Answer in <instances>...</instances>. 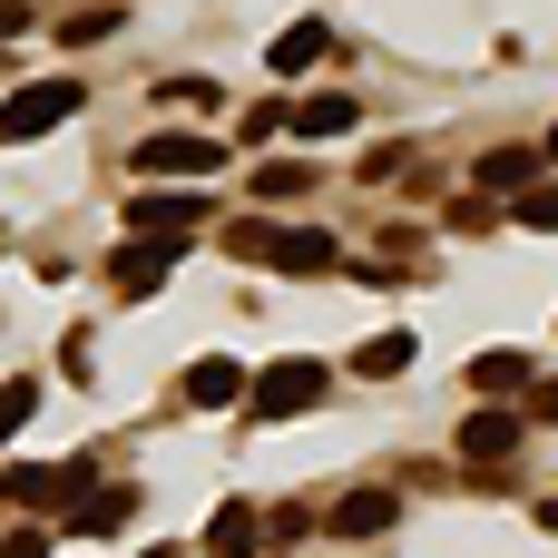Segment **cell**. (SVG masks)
<instances>
[{
    "label": "cell",
    "instance_id": "cell-20",
    "mask_svg": "<svg viewBox=\"0 0 558 558\" xmlns=\"http://www.w3.org/2000/svg\"><path fill=\"white\" fill-rule=\"evenodd\" d=\"M29 412H39V392H29V383H0V441H10Z\"/></svg>",
    "mask_w": 558,
    "mask_h": 558
},
{
    "label": "cell",
    "instance_id": "cell-10",
    "mask_svg": "<svg viewBox=\"0 0 558 558\" xmlns=\"http://www.w3.org/2000/svg\"><path fill=\"white\" fill-rule=\"evenodd\" d=\"M392 520H402L392 490H343V500H333V539H383Z\"/></svg>",
    "mask_w": 558,
    "mask_h": 558
},
{
    "label": "cell",
    "instance_id": "cell-16",
    "mask_svg": "<svg viewBox=\"0 0 558 558\" xmlns=\"http://www.w3.org/2000/svg\"><path fill=\"white\" fill-rule=\"evenodd\" d=\"M314 186V167L304 157H275V167H255V206H284V196H304Z\"/></svg>",
    "mask_w": 558,
    "mask_h": 558
},
{
    "label": "cell",
    "instance_id": "cell-15",
    "mask_svg": "<svg viewBox=\"0 0 558 558\" xmlns=\"http://www.w3.org/2000/svg\"><path fill=\"white\" fill-rule=\"evenodd\" d=\"M412 353H422L412 333H373V343L353 353V383H392V373H412Z\"/></svg>",
    "mask_w": 558,
    "mask_h": 558
},
{
    "label": "cell",
    "instance_id": "cell-9",
    "mask_svg": "<svg viewBox=\"0 0 558 558\" xmlns=\"http://www.w3.org/2000/svg\"><path fill=\"white\" fill-rule=\"evenodd\" d=\"M255 549H265V510L255 500H226L206 520V558H255Z\"/></svg>",
    "mask_w": 558,
    "mask_h": 558
},
{
    "label": "cell",
    "instance_id": "cell-12",
    "mask_svg": "<svg viewBox=\"0 0 558 558\" xmlns=\"http://www.w3.org/2000/svg\"><path fill=\"white\" fill-rule=\"evenodd\" d=\"M167 265H177V255H157V245H118V255H108V294H157Z\"/></svg>",
    "mask_w": 558,
    "mask_h": 558
},
{
    "label": "cell",
    "instance_id": "cell-2",
    "mask_svg": "<svg viewBox=\"0 0 558 558\" xmlns=\"http://www.w3.org/2000/svg\"><path fill=\"white\" fill-rule=\"evenodd\" d=\"M324 392H333V373L294 353V363H265V373H255V392H245V412H255V422H294V412H314Z\"/></svg>",
    "mask_w": 558,
    "mask_h": 558
},
{
    "label": "cell",
    "instance_id": "cell-4",
    "mask_svg": "<svg viewBox=\"0 0 558 558\" xmlns=\"http://www.w3.org/2000/svg\"><path fill=\"white\" fill-rule=\"evenodd\" d=\"M206 226L196 196H128V245H157V255H186Z\"/></svg>",
    "mask_w": 558,
    "mask_h": 558
},
{
    "label": "cell",
    "instance_id": "cell-6",
    "mask_svg": "<svg viewBox=\"0 0 558 558\" xmlns=\"http://www.w3.org/2000/svg\"><path fill=\"white\" fill-rule=\"evenodd\" d=\"M216 167H226V147H216V137H196V128H186V137H147V147H137V177H216Z\"/></svg>",
    "mask_w": 558,
    "mask_h": 558
},
{
    "label": "cell",
    "instance_id": "cell-11",
    "mask_svg": "<svg viewBox=\"0 0 558 558\" xmlns=\"http://www.w3.org/2000/svg\"><path fill=\"white\" fill-rule=\"evenodd\" d=\"M314 59H333V20H294V29H275V49H265V69H314Z\"/></svg>",
    "mask_w": 558,
    "mask_h": 558
},
{
    "label": "cell",
    "instance_id": "cell-7",
    "mask_svg": "<svg viewBox=\"0 0 558 558\" xmlns=\"http://www.w3.org/2000/svg\"><path fill=\"white\" fill-rule=\"evenodd\" d=\"M245 392H255V373H235L226 353L186 363V383H177V402H186V412H226V402H245Z\"/></svg>",
    "mask_w": 558,
    "mask_h": 558
},
{
    "label": "cell",
    "instance_id": "cell-21",
    "mask_svg": "<svg viewBox=\"0 0 558 558\" xmlns=\"http://www.w3.org/2000/svg\"><path fill=\"white\" fill-rule=\"evenodd\" d=\"M520 422H549L558 432V383H530V392H520Z\"/></svg>",
    "mask_w": 558,
    "mask_h": 558
},
{
    "label": "cell",
    "instance_id": "cell-22",
    "mask_svg": "<svg viewBox=\"0 0 558 558\" xmlns=\"http://www.w3.org/2000/svg\"><path fill=\"white\" fill-rule=\"evenodd\" d=\"M451 226H461V235H490L500 216H490V196H461V206H451Z\"/></svg>",
    "mask_w": 558,
    "mask_h": 558
},
{
    "label": "cell",
    "instance_id": "cell-26",
    "mask_svg": "<svg viewBox=\"0 0 558 558\" xmlns=\"http://www.w3.org/2000/svg\"><path fill=\"white\" fill-rule=\"evenodd\" d=\"M549 157H558V128H549Z\"/></svg>",
    "mask_w": 558,
    "mask_h": 558
},
{
    "label": "cell",
    "instance_id": "cell-14",
    "mask_svg": "<svg viewBox=\"0 0 558 558\" xmlns=\"http://www.w3.org/2000/svg\"><path fill=\"white\" fill-rule=\"evenodd\" d=\"M343 128H353V88H314L294 108V137H343Z\"/></svg>",
    "mask_w": 558,
    "mask_h": 558
},
{
    "label": "cell",
    "instance_id": "cell-18",
    "mask_svg": "<svg viewBox=\"0 0 558 558\" xmlns=\"http://www.w3.org/2000/svg\"><path fill=\"white\" fill-rule=\"evenodd\" d=\"M510 226H530V235H558V177H549V186H530V196L510 206Z\"/></svg>",
    "mask_w": 558,
    "mask_h": 558
},
{
    "label": "cell",
    "instance_id": "cell-5",
    "mask_svg": "<svg viewBox=\"0 0 558 558\" xmlns=\"http://www.w3.org/2000/svg\"><path fill=\"white\" fill-rule=\"evenodd\" d=\"M461 461H471L490 490H510V461H520V412H510V402H500V412L481 402V412L461 422Z\"/></svg>",
    "mask_w": 558,
    "mask_h": 558
},
{
    "label": "cell",
    "instance_id": "cell-23",
    "mask_svg": "<svg viewBox=\"0 0 558 558\" xmlns=\"http://www.w3.org/2000/svg\"><path fill=\"white\" fill-rule=\"evenodd\" d=\"M0 558H49V539H39V530H20V539H0Z\"/></svg>",
    "mask_w": 558,
    "mask_h": 558
},
{
    "label": "cell",
    "instance_id": "cell-3",
    "mask_svg": "<svg viewBox=\"0 0 558 558\" xmlns=\"http://www.w3.org/2000/svg\"><path fill=\"white\" fill-rule=\"evenodd\" d=\"M59 118H78V78H29V88H10V98H0V147L49 137Z\"/></svg>",
    "mask_w": 558,
    "mask_h": 558
},
{
    "label": "cell",
    "instance_id": "cell-24",
    "mask_svg": "<svg viewBox=\"0 0 558 558\" xmlns=\"http://www.w3.org/2000/svg\"><path fill=\"white\" fill-rule=\"evenodd\" d=\"M539 520H549V530H558V500H539Z\"/></svg>",
    "mask_w": 558,
    "mask_h": 558
},
{
    "label": "cell",
    "instance_id": "cell-1",
    "mask_svg": "<svg viewBox=\"0 0 558 558\" xmlns=\"http://www.w3.org/2000/svg\"><path fill=\"white\" fill-rule=\"evenodd\" d=\"M226 245H235L245 265H275V275H333V255H343L324 226H235Z\"/></svg>",
    "mask_w": 558,
    "mask_h": 558
},
{
    "label": "cell",
    "instance_id": "cell-25",
    "mask_svg": "<svg viewBox=\"0 0 558 558\" xmlns=\"http://www.w3.org/2000/svg\"><path fill=\"white\" fill-rule=\"evenodd\" d=\"M147 558H177V549H147Z\"/></svg>",
    "mask_w": 558,
    "mask_h": 558
},
{
    "label": "cell",
    "instance_id": "cell-17",
    "mask_svg": "<svg viewBox=\"0 0 558 558\" xmlns=\"http://www.w3.org/2000/svg\"><path fill=\"white\" fill-rule=\"evenodd\" d=\"M128 510H137L128 490H98V500H88V510L69 520V539H108V530H128Z\"/></svg>",
    "mask_w": 558,
    "mask_h": 558
},
{
    "label": "cell",
    "instance_id": "cell-13",
    "mask_svg": "<svg viewBox=\"0 0 558 558\" xmlns=\"http://www.w3.org/2000/svg\"><path fill=\"white\" fill-rule=\"evenodd\" d=\"M471 392H481L490 412L520 402V392H530V353H481V363H471Z\"/></svg>",
    "mask_w": 558,
    "mask_h": 558
},
{
    "label": "cell",
    "instance_id": "cell-19",
    "mask_svg": "<svg viewBox=\"0 0 558 558\" xmlns=\"http://www.w3.org/2000/svg\"><path fill=\"white\" fill-rule=\"evenodd\" d=\"M98 29H118V0H88V10L59 20V39H98Z\"/></svg>",
    "mask_w": 558,
    "mask_h": 558
},
{
    "label": "cell",
    "instance_id": "cell-8",
    "mask_svg": "<svg viewBox=\"0 0 558 558\" xmlns=\"http://www.w3.org/2000/svg\"><path fill=\"white\" fill-rule=\"evenodd\" d=\"M530 186H549V177H539V147H490V157H481V196L520 206Z\"/></svg>",
    "mask_w": 558,
    "mask_h": 558
}]
</instances>
